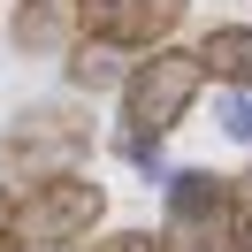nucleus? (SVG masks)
I'll return each instance as SVG.
<instances>
[{"label": "nucleus", "instance_id": "f257e3e1", "mask_svg": "<svg viewBox=\"0 0 252 252\" xmlns=\"http://www.w3.org/2000/svg\"><path fill=\"white\" fill-rule=\"evenodd\" d=\"M199 92H206V69H199L191 46H153V54H138L130 77H123V138L160 145V138L191 115Z\"/></svg>", "mask_w": 252, "mask_h": 252}, {"label": "nucleus", "instance_id": "f03ea898", "mask_svg": "<svg viewBox=\"0 0 252 252\" xmlns=\"http://www.w3.org/2000/svg\"><path fill=\"white\" fill-rule=\"evenodd\" d=\"M99 214H107V184L84 168H54L16 191L8 229H16V245H77V237L99 229Z\"/></svg>", "mask_w": 252, "mask_h": 252}, {"label": "nucleus", "instance_id": "7ed1b4c3", "mask_svg": "<svg viewBox=\"0 0 252 252\" xmlns=\"http://www.w3.org/2000/svg\"><path fill=\"white\" fill-rule=\"evenodd\" d=\"M168 221H160V252H229V221H237V184L206 168H176L160 184Z\"/></svg>", "mask_w": 252, "mask_h": 252}, {"label": "nucleus", "instance_id": "20e7f679", "mask_svg": "<svg viewBox=\"0 0 252 252\" xmlns=\"http://www.w3.org/2000/svg\"><path fill=\"white\" fill-rule=\"evenodd\" d=\"M69 8H77V38L115 46V54H153L168 46L191 0H69Z\"/></svg>", "mask_w": 252, "mask_h": 252}, {"label": "nucleus", "instance_id": "39448f33", "mask_svg": "<svg viewBox=\"0 0 252 252\" xmlns=\"http://www.w3.org/2000/svg\"><path fill=\"white\" fill-rule=\"evenodd\" d=\"M92 145V123L77 107H23L16 130H8V160H31V176L77 168V153Z\"/></svg>", "mask_w": 252, "mask_h": 252}, {"label": "nucleus", "instance_id": "423d86ee", "mask_svg": "<svg viewBox=\"0 0 252 252\" xmlns=\"http://www.w3.org/2000/svg\"><path fill=\"white\" fill-rule=\"evenodd\" d=\"M191 54H199L206 77H221V84H237V92H252V23H214Z\"/></svg>", "mask_w": 252, "mask_h": 252}, {"label": "nucleus", "instance_id": "0eeeda50", "mask_svg": "<svg viewBox=\"0 0 252 252\" xmlns=\"http://www.w3.org/2000/svg\"><path fill=\"white\" fill-rule=\"evenodd\" d=\"M69 23H77L69 0H23V8H16V46L23 54H54L69 38Z\"/></svg>", "mask_w": 252, "mask_h": 252}, {"label": "nucleus", "instance_id": "6e6552de", "mask_svg": "<svg viewBox=\"0 0 252 252\" xmlns=\"http://www.w3.org/2000/svg\"><path fill=\"white\" fill-rule=\"evenodd\" d=\"M130 54H115V46H92V38H77V46H69V84H77V92H107V84H123L130 77Z\"/></svg>", "mask_w": 252, "mask_h": 252}, {"label": "nucleus", "instance_id": "1a4fd4ad", "mask_svg": "<svg viewBox=\"0 0 252 252\" xmlns=\"http://www.w3.org/2000/svg\"><path fill=\"white\" fill-rule=\"evenodd\" d=\"M92 252H160V237H153V229H107Z\"/></svg>", "mask_w": 252, "mask_h": 252}, {"label": "nucleus", "instance_id": "9d476101", "mask_svg": "<svg viewBox=\"0 0 252 252\" xmlns=\"http://www.w3.org/2000/svg\"><path fill=\"white\" fill-rule=\"evenodd\" d=\"M221 130H229V138H252V92H229V99H221Z\"/></svg>", "mask_w": 252, "mask_h": 252}, {"label": "nucleus", "instance_id": "9b49d317", "mask_svg": "<svg viewBox=\"0 0 252 252\" xmlns=\"http://www.w3.org/2000/svg\"><path fill=\"white\" fill-rule=\"evenodd\" d=\"M8 206H16V191H8V184H0V229H8Z\"/></svg>", "mask_w": 252, "mask_h": 252}, {"label": "nucleus", "instance_id": "f8f14e48", "mask_svg": "<svg viewBox=\"0 0 252 252\" xmlns=\"http://www.w3.org/2000/svg\"><path fill=\"white\" fill-rule=\"evenodd\" d=\"M0 252H23V245H16V229H0Z\"/></svg>", "mask_w": 252, "mask_h": 252}]
</instances>
